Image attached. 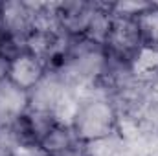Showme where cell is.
<instances>
[{"label":"cell","mask_w":158,"mask_h":156,"mask_svg":"<svg viewBox=\"0 0 158 156\" xmlns=\"http://www.w3.org/2000/svg\"><path fill=\"white\" fill-rule=\"evenodd\" d=\"M68 123L86 145L121 136L118 109L114 101L99 90H90L76 96Z\"/></svg>","instance_id":"obj_1"},{"label":"cell","mask_w":158,"mask_h":156,"mask_svg":"<svg viewBox=\"0 0 158 156\" xmlns=\"http://www.w3.org/2000/svg\"><path fill=\"white\" fill-rule=\"evenodd\" d=\"M101 2H59L53 4V22L55 28L68 39L88 37L90 28L99 13Z\"/></svg>","instance_id":"obj_2"},{"label":"cell","mask_w":158,"mask_h":156,"mask_svg":"<svg viewBox=\"0 0 158 156\" xmlns=\"http://www.w3.org/2000/svg\"><path fill=\"white\" fill-rule=\"evenodd\" d=\"M86 149L88 145L64 119H59L37 145V151L44 156H86Z\"/></svg>","instance_id":"obj_3"},{"label":"cell","mask_w":158,"mask_h":156,"mask_svg":"<svg viewBox=\"0 0 158 156\" xmlns=\"http://www.w3.org/2000/svg\"><path fill=\"white\" fill-rule=\"evenodd\" d=\"M46 72H48L46 66L39 59L24 50V51L17 53L15 57H11L7 61L6 77L15 86H19L20 90L30 92L39 84V81L46 76Z\"/></svg>","instance_id":"obj_4"},{"label":"cell","mask_w":158,"mask_h":156,"mask_svg":"<svg viewBox=\"0 0 158 156\" xmlns=\"http://www.w3.org/2000/svg\"><path fill=\"white\" fill-rule=\"evenodd\" d=\"M28 110V92L15 86L9 79L0 81V127L13 125Z\"/></svg>","instance_id":"obj_5"},{"label":"cell","mask_w":158,"mask_h":156,"mask_svg":"<svg viewBox=\"0 0 158 156\" xmlns=\"http://www.w3.org/2000/svg\"><path fill=\"white\" fill-rule=\"evenodd\" d=\"M142 51L158 55V2H147V6L134 17Z\"/></svg>","instance_id":"obj_6"},{"label":"cell","mask_w":158,"mask_h":156,"mask_svg":"<svg viewBox=\"0 0 158 156\" xmlns=\"http://www.w3.org/2000/svg\"><path fill=\"white\" fill-rule=\"evenodd\" d=\"M136 136H143L147 140H158V101H149L142 110L136 123Z\"/></svg>","instance_id":"obj_7"}]
</instances>
